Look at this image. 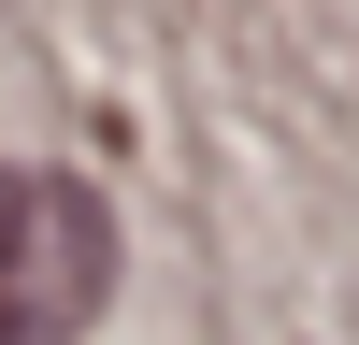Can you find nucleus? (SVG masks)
I'll return each mask as SVG.
<instances>
[{"label":"nucleus","instance_id":"f257e3e1","mask_svg":"<svg viewBox=\"0 0 359 345\" xmlns=\"http://www.w3.org/2000/svg\"><path fill=\"white\" fill-rule=\"evenodd\" d=\"M115 302V216L72 172L0 158V345H72Z\"/></svg>","mask_w":359,"mask_h":345}]
</instances>
